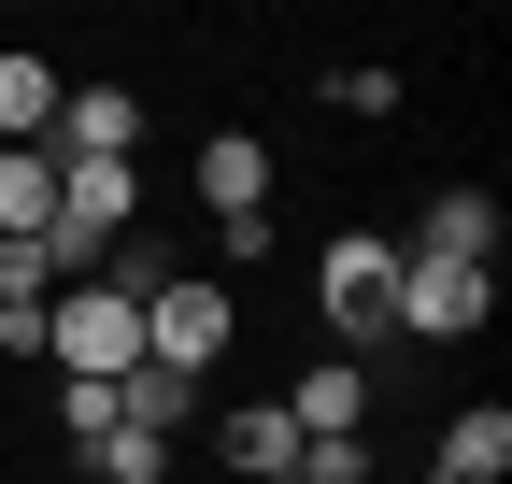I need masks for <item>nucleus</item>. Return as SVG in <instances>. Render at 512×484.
I'll list each match as a JSON object with an SVG mask.
<instances>
[{"label":"nucleus","mask_w":512,"mask_h":484,"mask_svg":"<svg viewBox=\"0 0 512 484\" xmlns=\"http://www.w3.org/2000/svg\"><path fill=\"white\" fill-rule=\"evenodd\" d=\"M313 314H328V356L370 371V356L399 342V242H384V228H342L328 257H313Z\"/></svg>","instance_id":"1"},{"label":"nucleus","mask_w":512,"mask_h":484,"mask_svg":"<svg viewBox=\"0 0 512 484\" xmlns=\"http://www.w3.org/2000/svg\"><path fill=\"white\" fill-rule=\"evenodd\" d=\"M43 371L57 385H114V371H143V299H128V285H57L43 299Z\"/></svg>","instance_id":"2"},{"label":"nucleus","mask_w":512,"mask_h":484,"mask_svg":"<svg viewBox=\"0 0 512 484\" xmlns=\"http://www.w3.org/2000/svg\"><path fill=\"white\" fill-rule=\"evenodd\" d=\"M228 328H242V299H228L214 271H171V285L143 299V356H157V371H185V385H214Z\"/></svg>","instance_id":"3"},{"label":"nucleus","mask_w":512,"mask_h":484,"mask_svg":"<svg viewBox=\"0 0 512 484\" xmlns=\"http://www.w3.org/2000/svg\"><path fill=\"white\" fill-rule=\"evenodd\" d=\"M484 314H498V271H427V257H399V342H484Z\"/></svg>","instance_id":"4"},{"label":"nucleus","mask_w":512,"mask_h":484,"mask_svg":"<svg viewBox=\"0 0 512 484\" xmlns=\"http://www.w3.org/2000/svg\"><path fill=\"white\" fill-rule=\"evenodd\" d=\"M399 257H427V271H498V200H484V186H441Z\"/></svg>","instance_id":"5"},{"label":"nucleus","mask_w":512,"mask_h":484,"mask_svg":"<svg viewBox=\"0 0 512 484\" xmlns=\"http://www.w3.org/2000/svg\"><path fill=\"white\" fill-rule=\"evenodd\" d=\"M214 456H228V484H285L299 470V413L285 399H228L214 413Z\"/></svg>","instance_id":"6"},{"label":"nucleus","mask_w":512,"mask_h":484,"mask_svg":"<svg viewBox=\"0 0 512 484\" xmlns=\"http://www.w3.org/2000/svg\"><path fill=\"white\" fill-rule=\"evenodd\" d=\"M128 143H143V100H128V86H57L43 157H128Z\"/></svg>","instance_id":"7"},{"label":"nucleus","mask_w":512,"mask_h":484,"mask_svg":"<svg viewBox=\"0 0 512 484\" xmlns=\"http://www.w3.org/2000/svg\"><path fill=\"white\" fill-rule=\"evenodd\" d=\"M285 413H299V442H356L370 428V371L356 356H313V371L285 385Z\"/></svg>","instance_id":"8"},{"label":"nucleus","mask_w":512,"mask_h":484,"mask_svg":"<svg viewBox=\"0 0 512 484\" xmlns=\"http://www.w3.org/2000/svg\"><path fill=\"white\" fill-rule=\"evenodd\" d=\"M200 200H214V228H228V214H271V157H256V129H214V143H200Z\"/></svg>","instance_id":"9"},{"label":"nucleus","mask_w":512,"mask_h":484,"mask_svg":"<svg viewBox=\"0 0 512 484\" xmlns=\"http://www.w3.org/2000/svg\"><path fill=\"white\" fill-rule=\"evenodd\" d=\"M43 129H57V57L0 43V143H43Z\"/></svg>","instance_id":"10"},{"label":"nucleus","mask_w":512,"mask_h":484,"mask_svg":"<svg viewBox=\"0 0 512 484\" xmlns=\"http://www.w3.org/2000/svg\"><path fill=\"white\" fill-rule=\"evenodd\" d=\"M114 413H128L143 442H185V428H200V385H185V371H157V356H143V371H114Z\"/></svg>","instance_id":"11"},{"label":"nucleus","mask_w":512,"mask_h":484,"mask_svg":"<svg viewBox=\"0 0 512 484\" xmlns=\"http://www.w3.org/2000/svg\"><path fill=\"white\" fill-rule=\"evenodd\" d=\"M441 484H512V413L498 399H470L456 428H441Z\"/></svg>","instance_id":"12"},{"label":"nucleus","mask_w":512,"mask_h":484,"mask_svg":"<svg viewBox=\"0 0 512 484\" xmlns=\"http://www.w3.org/2000/svg\"><path fill=\"white\" fill-rule=\"evenodd\" d=\"M29 228H57V157L0 143V242H29Z\"/></svg>","instance_id":"13"},{"label":"nucleus","mask_w":512,"mask_h":484,"mask_svg":"<svg viewBox=\"0 0 512 484\" xmlns=\"http://www.w3.org/2000/svg\"><path fill=\"white\" fill-rule=\"evenodd\" d=\"M100 428H114V385H57V442H72V456H86Z\"/></svg>","instance_id":"14"},{"label":"nucleus","mask_w":512,"mask_h":484,"mask_svg":"<svg viewBox=\"0 0 512 484\" xmlns=\"http://www.w3.org/2000/svg\"><path fill=\"white\" fill-rule=\"evenodd\" d=\"M328 100H342V114H370V129H384V114H399V72H384V57H370V72H328Z\"/></svg>","instance_id":"15"},{"label":"nucleus","mask_w":512,"mask_h":484,"mask_svg":"<svg viewBox=\"0 0 512 484\" xmlns=\"http://www.w3.org/2000/svg\"><path fill=\"white\" fill-rule=\"evenodd\" d=\"M157 484H214V470H157Z\"/></svg>","instance_id":"16"}]
</instances>
